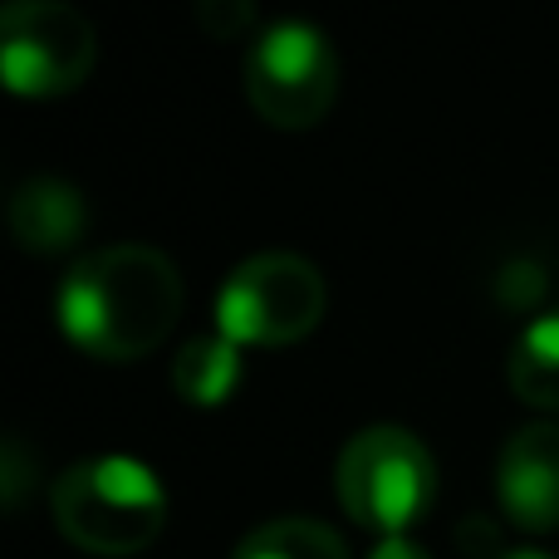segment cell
I'll return each instance as SVG.
<instances>
[{
    "mask_svg": "<svg viewBox=\"0 0 559 559\" xmlns=\"http://www.w3.org/2000/svg\"><path fill=\"white\" fill-rule=\"evenodd\" d=\"M55 314L79 354L104 364H133L153 354L182 319V275L157 246H98L79 255L59 280Z\"/></svg>",
    "mask_w": 559,
    "mask_h": 559,
    "instance_id": "6da1fadb",
    "label": "cell"
},
{
    "mask_svg": "<svg viewBox=\"0 0 559 559\" xmlns=\"http://www.w3.org/2000/svg\"><path fill=\"white\" fill-rule=\"evenodd\" d=\"M49 515L74 550L123 559L163 535L167 491L138 456H88L55 476Z\"/></svg>",
    "mask_w": 559,
    "mask_h": 559,
    "instance_id": "7a4b0ae2",
    "label": "cell"
},
{
    "mask_svg": "<svg viewBox=\"0 0 559 559\" xmlns=\"http://www.w3.org/2000/svg\"><path fill=\"white\" fill-rule=\"evenodd\" d=\"M334 491L348 521L373 535H403L437 496V462L423 437L393 423H373L344 442L334 462Z\"/></svg>",
    "mask_w": 559,
    "mask_h": 559,
    "instance_id": "3957f363",
    "label": "cell"
},
{
    "mask_svg": "<svg viewBox=\"0 0 559 559\" xmlns=\"http://www.w3.org/2000/svg\"><path fill=\"white\" fill-rule=\"evenodd\" d=\"M324 275L295 251H261L226 275L216 295V334L241 348H285L324 319Z\"/></svg>",
    "mask_w": 559,
    "mask_h": 559,
    "instance_id": "277c9868",
    "label": "cell"
},
{
    "mask_svg": "<svg viewBox=\"0 0 559 559\" xmlns=\"http://www.w3.org/2000/svg\"><path fill=\"white\" fill-rule=\"evenodd\" d=\"M246 98L271 128H314L338 98V55L309 20H275L246 49Z\"/></svg>",
    "mask_w": 559,
    "mask_h": 559,
    "instance_id": "5b68a950",
    "label": "cell"
},
{
    "mask_svg": "<svg viewBox=\"0 0 559 559\" xmlns=\"http://www.w3.org/2000/svg\"><path fill=\"white\" fill-rule=\"evenodd\" d=\"M98 59L88 15L64 0H10L0 10V84L20 98L74 94Z\"/></svg>",
    "mask_w": 559,
    "mask_h": 559,
    "instance_id": "8992f818",
    "label": "cell"
},
{
    "mask_svg": "<svg viewBox=\"0 0 559 559\" xmlns=\"http://www.w3.org/2000/svg\"><path fill=\"white\" fill-rule=\"evenodd\" d=\"M496 506L531 535L559 525V423H525L506 437L496 456Z\"/></svg>",
    "mask_w": 559,
    "mask_h": 559,
    "instance_id": "52a82bcc",
    "label": "cell"
},
{
    "mask_svg": "<svg viewBox=\"0 0 559 559\" xmlns=\"http://www.w3.org/2000/svg\"><path fill=\"white\" fill-rule=\"evenodd\" d=\"M5 222L20 251L29 255H59L84 236L88 206L84 192L64 177H25L5 202Z\"/></svg>",
    "mask_w": 559,
    "mask_h": 559,
    "instance_id": "ba28073f",
    "label": "cell"
},
{
    "mask_svg": "<svg viewBox=\"0 0 559 559\" xmlns=\"http://www.w3.org/2000/svg\"><path fill=\"white\" fill-rule=\"evenodd\" d=\"M241 344L226 334H197L177 348L173 358V388L192 407H222L241 388Z\"/></svg>",
    "mask_w": 559,
    "mask_h": 559,
    "instance_id": "9c48e42d",
    "label": "cell"
},
{
    "mask_svg": "<svg viewBox=\"0 0 559 559\" xmlns=\"http://www.w3.org/2000/svg\"><path fill=\"white\" fill-rule=\"evenodd\" d=\"M506 383L525 407H559V309H545L515 334Z\"/></svg>",
    "mask_w": 559,
    "mask_h": 559,
    "instance_id": "30bf717a",
    "label": "cell"
},
{
    "mask_svg": "<svg viewBox=\"0 0 559 559\" xmlns=\"http://www.w3.org/2000/svg\"><path fill=\"white\" fill-rule=\"evenodd\" d=\"M231 559H348V545L338 540V531H329L324 521L309 515H280L265 521L236 545Z\"/></svg>",
    "mask_w": 559,
    "mask_h": 559,
    "instance_id": "8fae6325",
    "label": "cell"
},
{
    "mask_svg": "<svg viewBox=\"0 0 559 559\" xmlns=\"http://www.w3.org/2000/svg\"><path fill=\"white\" fill-rule=\"evenodd\" d=\"M35 452H29L20 437H5V447H0V506H5L10 515L20 511V506L29 501V491H35Z\"/></svg>",
    "mask_w": 559,
    "mask_h": 559,
    "instance_id": "7c38bea8",
    "label": "cell"
},
{
    "mask_svg": "<svg viewBox=\"0 0 559 559\" xmlns=\"http://www.w3.org/2000/svg\"><path fill=\"white\" fill-rule=\"evenodd\" d=\"M197 25L206 29L212 39H236L246 29H255V10L246 0H202L197 5ZM261 35V29H255Z\"/></svg>",
    "mask_w": 559,
    "mask_h": 559,
    "instance_id": "4fadbf2b",
    "label": "cell"
},
{
    "mask_svg": "<svg viewBox=\"0 0 559 559\" xmlns=\"http://www.w3.org/2000/svg\"><path fill=\"white\" fill-rule=\"evenodd\" d=\"M368 559H432V555L417 540H407V535H388V540H378L373 550H368Z\"/></svg>",
    "mask_w": 559,
    "mask_h": 559,
    "instance_id": "5bb4252c",
    "label": "cell"
},
{
    "mask_svg": "<svg viewBox=\"0 0 559 559\" xmlns=\"http://www.w3.org/2000/svg\"><path fill=\"white\" fill-rule=\"evenodd\" d=\"M496 559H550V555H540V550H501Z\"/></svg>",
    "mask_w": 559,
    "mask_h": 559,
    "instance_id": "9a60e30c",
    "label": "cell"
}]
</instances>
